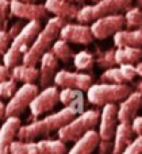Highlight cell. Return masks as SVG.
Returning a JSON list of instances; mask_svg holds the SVG:
<instances>
[{"mask_svg": "<svg viewBox=\"0 0 142 154\" xmlns=\"http://www.w3.org/2000/svg\"><path fill=\"white\" fill-rule=\"evenodd\" d=\"M99 142L100 137L97 134V131L91 130L75 142L73 147L68 152V154H92L97 149Z\"/></svg>", "mask_w": 142, "mask_h": 154, "instance_id": "cell-19", "label": "cell"}, {"mask_svg": "<svg viewBox=\"0 0 142 154\" xmlns=\"http://www.w3.org/2000/svg\"><path fill=\"white\" fill-rule=\"evenodd\" d=\"M58 103H60V92L56 85H51V87L42 89V92H38V95L35 96L32 103L30 104V109H31L32 116L38 118L41 115L54 109V107Z\"/></svg>", "mask_w": 142, "mask_h": 154, "instance_id": "cell-11", "label": "cell"}, {"mask_svg": "<svg viewBox=\"0 0 142 154\" xmlns=\"http://www.w3.org/2000/svg\"><path fill=\"white\" fill-rule=\"evenodd\" d=\"M68 22L62 20L60 18H49L46 20V24L42 27V30L39 31V34L37 35L35 41L32 42L31 48L29 49L26 54L23 57L22 64L26 66H34L41 61L42 56L45 53H48L51 49L53 43L57 41L60 35V30Z\"/></svg>", "mask_w": 142, "mask_h": 154, "instance_id": "cell-2", "label": "cell"}, {"mask_svg": "<svg viewBox=\"0 0 142 154\" xmlns=\"http://www.w3.org/2000/svg\"><path fill=\"white\" fill-rule=\"evenodd\" d=\"M134 68H135V73H137V76L142 77V61L138 62V64H135Z\"/></svg>", "mask_w": 142, "mask_h": 154, "instance_id": "cell-40", "label": "cell"}, {"mask_svg": "<svg viewBox=\"0 0 142 154\" xmlns=\"http://www.w3.org/2000/svg\"><path fill=\"white\" fill-rule=\"evenodd\" d=\"M24 27V24L22 23V20H19V22H16V23H14L12 26H11V29L8 30V35H10V38H11V41L14 39V38L16 37V35L19 34V32L22 31V29Z\"/></svg>", "mask_w": 142, "mask_h": 154, "instance_id": "cell-38", "label": "cell"}, {"mask_svg": "<svg viewBox=\"0 0 142 154\" xmlns=\"http://www.w3.org/2000/svg\"><path fill=\"white\" fill-rule=\"evenodd\" d=\"M114 45L116 49L138 48L142 49V30H122L114 35Z\"/></svg>", "mask_w": 142, "mask_h": 154, "instance_id": "cell-20", "label": "cell"}, {"mask_svg": "<svg viewBox=\"0 0 142 154\" xmlns=\"http://www.w3.org/2000/svg\"><path fill=\"white\" fill-rule=\"evenodd\" d=\"M100 81L102 84H126L119 68H111L104 70V73L100 76Z\"/></svg>", "mask_w": 142, "mask_h": 154, "instance_id": "cell-29", "label": "cell"}, {"mask_svg": "<svg viewBox=\"0 0 142 154\" xmlns=\"http://www.w3.org/2000/svg\"><path fill=\"white\" fill-rule=\"evenodd\" d=\"M141 61H142V49H138V48L115 49V64L135 65Z\"/></svg>", "mask_w": 142, "mask_h": 154, "instance_id": "cell-23", "label": "cell"}, {"mask_svg": "<svg viewBox=\"0 0 142 154\" xmlns=\"http://www.w3.org/2000/svg\"><path fill=\"white\" fill-rule=\"evenodd\" d=\"M41 30H42L41 22H27L22 29V31L11 41L10 48L3 57V65L8 70L22 64L24 54L31 48L32 42L35 41Z\"/></svg>", "mask_w": 142, "mask_h": 154, "instance_id": "cell-3", "label": "cell"}, {"mask_svg": "<svg viewBox=\"0 0 142 154\" xmlns=\"http://www.w3.org/2000/svg\"><path fill=\"white\" fill-rule=\"evenodd\" d=\"M125 27L127 30H142V10L131 7L125 14Z\"/></svg>", "mask_w": 142, "mask_h": 154, "instance_id": "cell-26", "label": "cell"}, {"mask_svg": "<svg viewBox=\"0 0 142 154\" xmlns=\"http://www.w3.org/2000/svg\"><path fill=\"white\" fill-rule=\"evenodd\" d=\"M5 118V104L0 100V119Z\"/></svg>", "mask_w": 142, "mask_h": 154, "instance_id": "cell-41", "label": "cell"}, {"mask_svg": "<svg viewBox=\"0 0 142 154\" xmlns=\"http://www.w3.org/2000/svg\"><path fill=\"white\" fill-rule=\"evenodd\" d=\"M10 12V0H0V30H4Z\"/></svg>", "mask_w": 142, "mask_h": 154, "instance_id": "cell-34", "label": "cell"}, {"mask_svg": "<svg viewBox=\"0 0 142 154\" xmlns=\"http://www.w3.org/2000/svg\"><path fill=\"white\" fill-rule=\"evenodd\" d=\"M96 64L100 69H104V70L114 68V65H116L115 64V49H108V50H106L104 53L96 60Z\"/></svg>", "mask_w": 142, "mask_h": 154, "instance_id": "cell-30", "label": "cell"}, {"mask_svg": "<svg viewBox=\"0 0 142 154\" xmlns=\"http://www.w3.org/2000/svg\"><path fill=\"white\" fill-rule=\"evenodd\" d=\"M76 116H77V112L75 109L70 107H65L58 112L45 116L43 119L22 126L18 131L16 138L20 142H34V139L41 138V137H48L54 131H58Z\"/></svg>", "mask_w": 142, "mask_h": 154, "instance_id": "cell-1", "label": "cell"}, {"mask_svg": "<svg viewBox=\"0 0 142 154\" xmlns=\"http://www.w3.org/2000/svg\"><path fill=\"white\" fill-rule=\"evenodd\" d=\"M22 2H26V3H32V4H37V2H39V0H22Z\"/></svg>", "mask_w": 142, "mask_h": 154, "instance_id": "cell-44", "label": "cell"}, {"mask_svg": "<svg viewBox=\"0 0 142 154\" xmlns=\"http://www.w3.org/2000/svg\"><path fill=\"white\" fill-rule=\"evenodd\" d=\"M22 122L19 118H7L0 127V154H8L11 143L15 141Z\"/></svg>", "mask_w": 142, "mask_h": 154, "instance_id": "cell-16", "label": "cell"}, {"mask_svg": "<svg viewBox=\"0 0 142 154\" xmlns=\"http://www.w3.org/2000/svg\"><path fill=\"white\" fill-rule=\"evenodd\" d=\"M133 88L127 84H92L87 91V99L94 106H107L123 101Z\"/></svg>", "mask_w": 142, "mask_h": 154, "instance_id": "cell-6", "label": "cell"}, {"mask_svg": "<svg viewBox=\"0 0 142 154\" xmlns=\"http://www.w3.org/2000/svg\"><path fill=\"white\" fill-rule=\"evenodd\" d=\"M45 8L49 14H53L56 18H60L65 22H70L77 18L79 8L76 4H72L65 0H45Z\"/></svg>", "mask_w": 142, "mask_h": 154, "instance_id": "cell-15", "label": "cell"}, {"mask_svg": "<svg viewBox=\"0 0 142 154\" xmlns=\"http://www.w3.org/2000/svg\"><path fill=\"white\" fill-rule=\"evenodd\" d=\"M10 79H12L14 81H20L24 84H34V81H37L39 79V70L34 66H26V65L20 64L18 66L12 68L10 70Z\"/></svg>", "mask_w": 142, "mask_h": 154, "instance_id": "cell-22", "label": "cell"}, {"mask_svg": "<svg viewBox=\"0 0 142 154\" xmlns=\"http://www.w3.org/2000/svg\"><path fill=\"white\" fill-rule=\"evenodd\" d=\"M60 103H62L65 107L73 108L77 115L84 112V95L81 91L77 89H62L60 92Z\"/></svg>", "mask_w": 142, "mask_h": 154, "instance_id": "cell-21", "label": "cell"}, {"mask_svg": "<svg viewBox=\"0 0 142 154\" xmlns=\"http://www.w3.org/2000/svg\"><path fill=\"white\" fill-rule=\"evenodd\" d=\"M10 45H11V38L8 35V32L5 30H0V58L4 57Z\"/></svg>", "mask_w": 142, "mask_h": 154, "instance_id": "cell-35", "label": "cell"}, {"mask_svg": "<svg viewBox=\"0 0 142 154\" xmlns=\"http://www.w3.org/2000/svg\"><path fill=\"white\" fill-rule=\"evenodd\" d=\"M97 149H99V154L113 153V141H102L100 139Z\"/></svg>", "mask_w": 142, "mask_h": 154, "instance_id": "cell-37", "label": "cell"}, {"mask_svg": "<svg viewBox=\"0 0 142 154\" xmlns=\"http://www.w3.org/2000/svg\"><path fill=\"white\" fill-rule=\"evenodd\" d=\"M142 106V93L133 91L123 101H121L118 107V122L119 123H131V120L137 116L138 109Z\"/></svg>", "mask_w": 142, "mask_h": 154, "instance_id": "cell-14", "label": "cell"}, {"mask_svg": "<svg viewBox=\"0 0 142 154\" xmlns=\"http://www.w3.org/2000/svg\"><path fill=\"white\" fill-rule=\"evenodd\" d=\"M50 53L56 57L57 61H62V62H65V64L69 62L70 60H73V57H75V53H73L72 48L62 39H57L56 42L53 43V46H51V49H50Z\"/></svg>", "mask_w": 142, "mask_h": 154, "instance_id": "cell-25", "label": "cell"}, {"mask_svg": "<svg viewBox=\"0 0 142 154\" xmlns=\"http://www.w3.org/2000/svg\"><path fill=\"white\" fill-rule=\"evenodd\" d=\"M122 154H142V137H135L134 141L122 152Z\"/></svg>", "mask_w": 142, "mask_h": 154, "instance_id": "cell-32", "label": "cell"}, {"mask_svg": "<svg viewBox=\"0 0 142 154\" xmlns=\"http://www.w3.org/2000/svg\"><path fill=\"white\" fill-rule=\"evenodd\" d=\"M135 88H137V92L142 93V80H141V81H138V82H137V85H135Z\"/></svg>", "mask_w": 142, "mask_h": 154, "instance_id": "cell-43", "label": "cell"}, {"mask_svg": "<svg viewBox=\"0 0 142 154\" xmlns=\"http://www.w3.org/2000/svg\"><path fill=\"white\" fill-rule=\"evenodd\" d=\"M73 64H75L76 69H79V70H91L94 68L95 58L91 53H88L85 50H81L77 54H75Z\"/></svg>", "mask_w": 142, "mask_h": 154, "instance_id": "cell-28", "label": "cell"}, {"mask_svg": "<svg viewBox=\"0 0 142 154\" xmlns=\"http://www.w3.org/2000/svg\"><path fill=\"white\" fill-rule=\"evenodd\" d=\"M119 70H121L122 76H123L125 81L130 82L135 79L137 73H135V68L134 65H129V64H125V65H119Z\"/></svg>", "mask_w": 142, "mask_h": 154, "instance_id": "cell-33", "label": "cell"}, {"mask_svg": "<svg viewBox=\"0 0 142 154\" xmlns=\"http://www.w3.org/2000/svg\"><path fill=\"white\" fill-rule=\"evenodd\" d=\"M39 154H66V145L60 139H42L37 142Z\"/></svg>", "mask_w": 142, "mask_h": 154, "instance_id": "cell-24", "label": "cell"}, {"mask_svg": "<svg viewBox=\"0 0 142 154\" xmlns=\"http://www.w3.org/2000/svg\"><path fill=\"white\" fill-rule=\"evenodd\" d=\"M39 64L41 68L38 69L39 70L38 81H39L41 87L45 89L48 87H51V84L54 82V77L57 75V68H58V61L50 51H48V53H45L42 56Z\"/></svg>", "mask_w": 142, "mask_h": 154, "instance_id": "cell-17", "label": "cell"}, {"mask_svg": "<svg viewBox=\"0 0 142 154\" xmlns=\"http://www.w3.org/2000/svg\"><path fill=\"white\" fill-rule=\"evenodd\" d=\"M10 14L20 20L42 22L49 19V12L43 4H32L22 0H10Z\"/></svg>", "mask_w": 142, "mask_h": 154, "instance_id": "cell-8", "label": "cell"}, {"mask_svg": "<svg viewBox=\"0 0 142 154\" xmlns=\"http://www.w3.org/2000/svg\"><path fill=\"white\" fill-rule=\"evenodd\" d=\"M133 0H100L99 3L92 5H84L79 10L76 20L80 24L94 23L100 18L111 15H119L131 8Z\"/></svg>", "mask_w": 142, "mask_h": 154, "instance_id": "cell-4", "label": "cell"}, {"mask_svg": "<svg viewBox=\"0 0 142 154\" xmlns=\"http://www.w3.org/2000/svg\"><path fill=\"white\" fill-rule=\"evenodd\" d=\"M38 95V87L35 84H23L16 89L14 96L5 104V119L7 118H19Z\"/></svg>", "mask_w": 142, "mask_h": 154, "instance_id": "cell-7", "label": "cell"}, {"mask_svg": "<svg viewBox=\"0 0 142 154\" xmlns=\"http://www.w3.org/2000/svg\"><path fill=\"white\" fill-rule=\"evenodd\" d=\"M56 87L62 89H77V91H88L94 84V79L87 73H76L69 70H60L54 77Z\"/></svg>", "mask_w": 142, "mask_h": 154, "instance_id": "cell-10", "label": "cell"}, {"mask_svg": "<svg viewBox=\"0 0 142 154\" xmlns=\"http://www.w3.org/2000/svg\"><path fill=\"white\" fill-rule=\"evenodd\" d=\"M100 119V114L95 109H88L83 114L77 115L75 119H72L68 125H65L62 128L57 131L58 139L64 143L66 142H76L80 139L84 134L94 130L97 126Z\"/></svg>", "mask_w": 142, "mask_h": 154, "instance_id": "cell-5", "label": "cell"}, {"mask_svg": "<svg viewBox=\"0 0 142 154\" xmlns=\"http://www.w3.org/2000/svg\"><path fill=\"white\" fill-rule=\"evenodd\" d=\"M65 2H69V3H72V4H77V3H83L84 0H65ZM89 2H92L94 4H96V3H99L100 0H89Z\"/></svg>", "mask_w": 142, "mask_h": 154, "instance_id": "cell-42", "label": "cell"}, {"mask_svg": "<svg viewBox=\"0 0 142 154\" xmlns=\"http://www.w3.org/2000/svg\"><path fill=\"white\" fill-rule=\"evenodd\" d=\"M60 39L65 42L76 43V45H89L94 42V35L91 32L87 24H75V23H66L61 30H60Z\"/></svg>", "mask_w": 142, "mask_h": 154, "instance_id": "cell-12", "label": "cell"}, {"mask_svg": "<svg viewBox=\"0 0 142 154\" xmlns=\"http://www.w3.org/2000/svg\"><path fill=\"white\" fill-rule=\"evenodd\" d=\"M134 141V133L131 130L130 123H118L115 130V135L113 139V153L122 154L125 149Z\"/></svg>", "mask_w": 142, "mask_h": 154, "instance_id": "cell-18", "label": "cell"}, {"mask_svg": "<svg viewBox=\"0 0 142 154\" xmlns=\"http://www.w3.org/2000/svg\"><path fill=\"white\" fill-rule=\"evenodd\" d=\"M8 154H39V150L37 142L14 141L8 149Z\"/></svg>", "mask_w": 142, "mask_h": 154, "instance_id": "cell-27", "label": "cell"}, {"mask_svg": "<svg viewBox=\"0 0 142 154\" xmlns=\"http://www.w3.org/2000/svg\"><path fill=\"white\" fill-rule=\"evenodd\" d=\"M16 89H18L16 81H14L12 79L0 81V100L2 99H11L14 93L16 92Z\"/></svg>", "mask_w": 142, "mask_h": 154, "instance_id": "cell-31", "label": "cell"}, {"mask_svg": "<svg viewBox=\"0 0 142 154\" xmlns=\"http://www.w3.org/2000/svg\"><path fill=\"white\" fill-rule=\"evenodd\" d=\"M10 70L4 66V65H0V81H4V80L10 79Z\"/></svg>", "mask_w": 142, "mask_h": 154, "instance_id": "cell-39", "label": "cell"}, {"mask_svg": "<svg viewBox=\"0 0 142 154\" xmlns=\"http://www.w3.org/2000/svg\"><path fill=\"white\" fill-rule=\"evenodd\" d=\"M130 125H131V130L134 135L142 137V116H135Z\"/></svg>", "mask_w": 142, "mask_h": 154, "instance_id": "cell-36", "label": "cell"}, {"mask_svg": "<svg viewBox=\"0 0 142 154\" xmlns=\"http://www.w3.org/2000/svg\"><path fill=\"white\" fill-rule=\"evenodd\" d=\"M118 107L115 104H107L103 107L99 119V134L102 141H113L118 126Z\"/></svg>", "mask_w": 142, "mask_h": 154, "instance_id": "cell-13", "label": "cell"}, {"mask_svg": "<svg viewBox=\"0 0 142 154\" xmlns=\"http://www.w3.org/2000/svg\"><path fill=\"white\" fill-rule=\"evenodd\" d=\"M91 32L95 39H106L108 37H114L116 32L125 30V16L123 15H111L106 18H100L91 24Z\"/></svg>", "mask_w": 142, "mask_h": 154, "instance_id": "cell-9", "label": "cell"}]
</instances>
